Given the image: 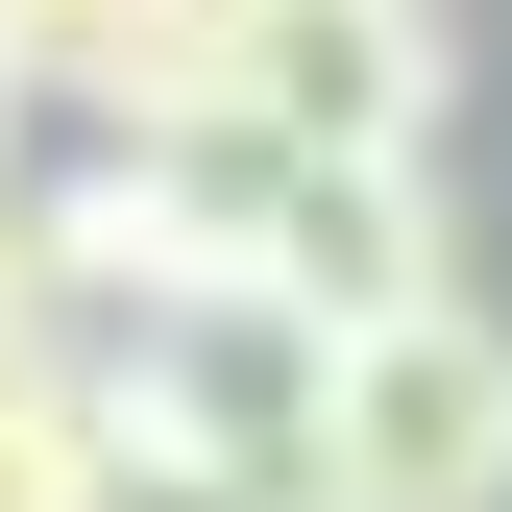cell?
Wrapping results in <instances>:
<instances>
[{
    "instance_id": "3",
    "label": "cell",
    "mask_w": 512,
    "mask_h": 512,
    "mask_svg": "<svg viewBox=\"0 0 512 512\" xmlns=\"http://www.w3.org/2000/svg\"><path fill=\"white\" fill-rule=\"evenodd\" d=\"M220 0H0V74H25V122H147L171 74H196Z\"/></svg>"
},
{
    "instance_id": "2",
    "label": "cell",
    "mask_w": 512,
    "mask_h": 512,
    "mask_svg": "<svg viewBox=\"0 0 512 512\" xmlns=\"http://www.w3.org/2000/svg\"><path fill=\"white\" fill-rule=\"evenodd\" d=\"M196 122H244V147H439V0H220L196 74H171Z\"/></svg>"
},
{
    "instance_id": "5",
    "label": "cell",
    "mask_w": 512,
    "mask_h": 512,
    "mask_svg": "<svg viewBox=\"0 0 512 512\" xmlns=\"http://www.w3.org/2000/svg\"><path fill=\"white\" fill-rule=\"evenodd\" d=\"M25 342H74V293H49V196L0 171V366H25Z\"/></svg>"
},
{
    "instance_id": "1",
    "label": "cell",
    "mask_w": 512,
    "mask_h": 512,
    "mask_svg": "<svg viewBox=\"0 0 512 512\" xmlns=\"http://www.w3.org/2000/svg\"><path fill=\"white\" fill-rule=\"evenodd\" d=\"M317 512H512V317L391 293L317 366Z\"/></svg>"
},
{
    "instance_id": "6",
    "label": "cell",
    "mask_w": 512,
    "mask_h": 512,
    "mask_svg": "<svg viewBox=\"0 0 512 512\" xmlns=\"http://www.w3.org/2000/svg\"><path fill=\"white\" fill-rule=\"evenodd\" d=\"M98 512H293V488H269V464H171V439H122Z\"/></svg>"
},
{
    "instance_id": "4",
    "label": "cell",
    "mask_w": 512,
    "mask_h": 512,
    "mask_svg": "<svg viewBox=\"0 0 512 512\" xmlns=\"http://www.w3.org/2000/svg\"><path fill=\"white\" fill-rule=\"evenodd\" d=\"M98 488H122L98 366H74V342H25V366H0V512H98Z\"/></svg>"
}]
</instances>
